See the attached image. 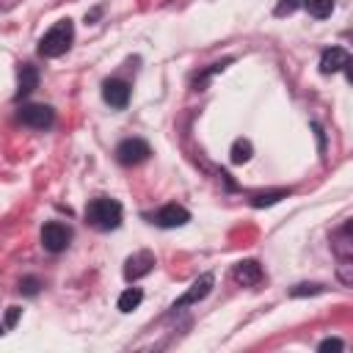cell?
<instances>
[{
    "label": "cell",
    "mask_w": 353,
    "mask_h": 353,
    "mask_svg": "<svg viewBox=\"0 0 353 353\" xmlns=\"http://www.w3.org/2000/svg\"><path fill=\"white\" fill-rule=\"evenodd\" d=\"M85 221L94 226V229H102V232H110L121 223V204L116 199H91L88 207H85Z\"/></svg>",
    "instance_id": "obj_1"
},
{
    "label": "cell",
    "mask_w": 353,
    "mask_h": 353,
    "mask_svg": "<svg viewBox=\"0 0 353 353\" xmlns=\"http://www.w3.org/2000/svg\"><path fill=\"white\" fill-rule=\"evenodd\" d=\"M72 39H74V25H72V19H61V22H55V25L41 36V41H39V55H44V58H58V55H63V52L72 47Z\"/></svg>",
    "instance_id": "obj_2"
},
{
    "label": "cell",
    "mask_w": 353,
    "mask_h": 353,
    "mask_svg": "<svg viewBox=\"0 0 353 353\" xmlns=\"http://www.w3.org/2000/svg\"><path fill=\"white\" fill-rule=\"evenodd\" d=\"M149 154H152V149H149V143H146L143 138H124V141L116 146V160H119L121 165H138V163H143Z\"/></svg>",
    "instance_id": "obj_3"
},
{
    "label": "cell",
    "mask_w": 353,
    "mask_h": 353,
    "mask_svg": "<svg viewBox=\"0 0 353 353\" xmlns=\"http://www.w3.org/2000/svg\"><path fill=\"white\" fill-rule=\"evenodd\" d=\"M212 284H215V276H212V273H201V276H199V279H196V281L182 292V298H176L174 309H185V306H193V303L204 301V298L210 295Z\"/></svg>",
    "instance_id": "obj_4"
},
{
    "label": "cell",
    "mask_w": 353,
    "mask_h": 353,
    "mask_svg": "<svg viewBox=\"0 0 353 353\" xmlns=\"http://www.w3.org/2000/svg\"><path fill=\"white\" fill-rule=\"evenodd\" d=\"M69 240H72V232H69L63 223H58V221L44 223V229H41V245H44L47 251L58 254V251H63V248L69 245Z\"/></svg>",
    "instance_id": "obj_5"
},
{
    "label": "cell",
    "mask_w": 353,
    "mask_h": 353,
    "mask_svg": "<svg viewBox=\"0 0 353 353\" xmlns=\"http://www.w3.org/2000/svg\"><path fill=\"white\" fill-rule=\"evenodd\" d=\"M19 121L33 127V130H44V127H52L55 121V110L50 105H25L19 110Z\"/></svg>",
    "instance_id": "obj_6"
},
{
    "label": "cell",
    "mask_w": 353,
    "mask_h": 353,
    "mask_svg": "<svg viewBox=\"0 0 353 353\" xmlns=\"http://www.w3.org/2000/svg\"><path fill=\"white\" fill-rule=\"evenodd\" d=\"M152 268H154V254H152V251H135V254L127 256V262H124V279H127V281H138V279H143Z\"/></svg>",
    "instance_id": "obj_7"
},
{
    "label": "cell",
    "mask_w": 353,
    "mask_h": 353,
    "mask_svg": "<svg viewBox=\"0 0 353 353\" xmlns=\"http://www.w3.org/2000/svg\"><path fill=\"white\" fill-rule=\"evenodd\" d=\"M347 66H350V52L345 47H328L320 55V72L323 74H336V72H342Z\"/></svg>",
    "instance_id": "obj_8"
},
{
    "label": "cell",
    "mask_w": 353,
    "mask_h": 353,
    "mask_svg": "<svg viewBox=\"0 0 353 353\" xmlns=\"http://www.w3.org/2000/svg\"><path fill=\"white\" fill-rule=\"evenodd\" d=\"M188 221H190V212H188L185 207H179V204H165V207H160L157 215H154V223L163 226V229L185 226Z\"/></svg>",
    "instance_id": "obj_9"
},
{
    "label": "cell",
    "mask_w": 353,
    "mask_h": 353,
    "mask_svg": "<svg viewBox=\"0 0 353 353\" xmlns=\"http://www.w3.org/2000/svg\"><path fill=\"white\" fill-rule=\"evenodd\" d=\"M102 97H105V102L110 105V108H127V102H130V85L124 83V80H105V85H102Z\"/></svg>",
    "instance_id": "obj_10"
},
{
    "label": "cell",
    "mask_w": 353,
    "mask_h": 353,
    "mask_svg": "<svg viewBox=\"0 0 353 353\" xmlns=\"http://www.w3.org/2000/svg\"><path fill=\"white\" fill-rule=\"evenodd\" d=\"M232 279H234L237 284H243V287H254V284L262 281V268H259L256 259H243V262L234 265Z\"/></svg>",
    "instance_id": "obj_11"
},
{
    "label": "cell",
    "mask_w": 353,
    "mask_h": 353,
    "mask_svg": "<svg viewBox=\"0 0 353 353\" xmlns=\"http://www.w3.org/2000/svg\"><path fill=\"white\" fill-rule=\"evenodd\" d=\"M331 243H334V251H336V256H339V259H350V256H353V237H350V223H345L339 232H334Z\"/></svg>",
    "instance_id": "obj_12"
},
{
    "label": "cell",
    "mask_w": 353,
    "mask_h": 353,
    "mask_svg": "<svg viewBox=\"0 0 353 353\" xmlns=\"http://www.w3.org/2000/svg\"><path fill=\"white\" fill-rule=\"evenodd\" d=\"M36 85H39V72H36V66L22 63V69H19V88H17V97H28Z\"/></svg>",
    "instance_id": "obj_13"
},
{
    "label": "cell",
    "mask_w": 353,
    "mask_h": 353,
    "mask_svg": "<svg viewBox=\"0 0 353 353\" xmlns=\"http://www.w3.org/2000/svg\"><path fill=\"white\" fill-rule=\"evenodd\" d=\"M251 154H254V146H251V141H248V138H237V141L232 143L229 160H232L234 165H240V163H248V160H251Z\"/></svg>",
    "instance_id": "obj_14"
},
{
    "label": "cell",
    "mask_w": 353,
    "mask_h": 353,
    "mask_svg": "<svg viewBox=\"0 0 353 353\" xmlns=\"http://www.w3.org/2000/svg\"><path fill=\"white\" fill-rule=\"evenodd\" d=\"M141 301H143V292H141L138 287H127V290L119 295V312L130 314L132 309H138V306H141Z\"/></svg>",
    "instance_id": "obj_15"
},
{
    "label": "cell",
    "mask_w": 353,
    "mask_h": 353,
    "mask_svg": "<svg viewBox=\"0 0 353 353\" xmlns=\"http://www.w3.org/2000/svg\"><path fill=\"white\" fill-rule=\"evenodd\" d=\"M287 188H279V190H265V193H254L251 196V204L254 207H270V204H276L279 199H287Z\"/></svg>",
    "instance_id": "obj_16"
},
{
    "label": "cell",
    "mask_w": 353,
    "mask_h": 353,
    "mask_svg": "<svg viewBox=\"0 0 353 353\" xmlns=\"http://www.w3.org/2000/svg\"><path fill=\"white\" fill-rule=\"evenodd\" d=\"M303 6L309 8V14H312L314 19H325V17H331V11H334V0H306Z\"/></svg>",
    "instance_id": "obj_17"
},
{
    "label": "cell",
    "mask_w": 353,
    "mask_h": 353,
    "mask_svg": "<svg viewBox=\"0 0 353 353\" xmlns=\"http://www.w3.org/2000/svg\"><path fill=\"white\" fill-rule=\"evenodd\" d=\"M325 287L323 284H295L292 290H290V295L292 298H303V295H320Z\"/></svg>",
    "instance_id": "obj_18"
},
{
    "label": "cell",
    "mask_w": 353,
    "mask_h": 353,
    "mask_svg": "<svg viewBox=\"0 0 353 353\" xmlns=\"http://www.w3.org/2000/svg\"><path fill=\"white\" fill-rule=\"evenodd\" d=\"M336 276H339V281H342L345 287H350V284H353V262H350V259H339Z\"/></svg>",
    "instance_id": "obj_19"
},
{
    "label": "cell",
    "mask_w": 353,
    "mask_h": 353,
    "mask_svg": "<svg viewBox=\"0 0 353 353\" xmlns=\"http://www.w3.org/2000/svg\"><path fill=\"white\" fill-rule=\"evenodd\" d=\"M303 3H306V0H279V6H276V17H284V14H292V11L303 8Z\"/></svg>",
    "instance_id": "obj_20"
},
{
    "label": "cell",
    "mask_w": 353,
    "mask_h": 353,
    "mask_svg": "<svg viewBox=\"0 0 353 353\" xmlns=\"http://www.w3.org/2000/svg\"><path fill=\"white\" fill-rule=\"evenodd\" d=\"M19 290H22L25 295H36V292H39V279H33V276L22 279V281H19Z\"/></svg>",
    "instance_id": "obj_21"
},
{
    "label": "cell",
    "mask_w": 353,
    "mask_h": 353,
    "mask_svg": "<svg viewBox=\"0 0 353 353\" xmlns=\"http://www.w3.org/2000/svg\"><path fill=\"white\" fill-rule=\"evenodd\" d=\"M19 314H22V309H19V306H8V312H6V323H3V328H14V325L19 323Z\"/></svg>",
    "instance_id": "obj_22"
},
{
    "label": "cell",
    "mask_w": 353,
    "mask_h": 353,
    "mask_svg": "<svg viewBox=\"0 0 353 353\" xmlns=\"http://www.w3.org/2000/svg\"><path fill=\"white\" fill-rule=\"evenodd\" d=\"M342 347H345L342 339H323V342L317 345V350H323V353H325V350H342Z\"/></svg>",
    "instance_id": "obj_23"
},
{
    "label": "cell",
    "mask_w": 353,
    "mask_h": 353,
    "mask_svg": "<svg viewBox=\"0 0 353 353\" xmlns=\"http://www.w3.org/2000/svg\"><path fill=\"white\" fill-rule=\"evenodd\" d=\"M0 334H3V323H0Z\"/></svg>",
    "instance_id": "obj_24"
}]
</instances>
